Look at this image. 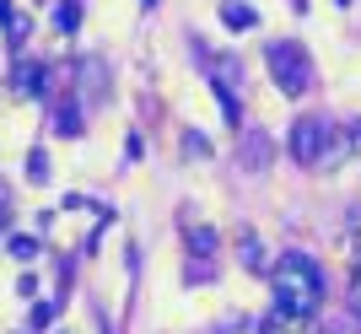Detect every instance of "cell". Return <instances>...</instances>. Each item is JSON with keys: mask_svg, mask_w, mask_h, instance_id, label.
I'll return each mask as SVG.
<instances>
[{"mask_svg": "<svg viewBox=\"0 0 361 334\" xmlns=\"http://www.w3.org/2000/svg\"><path fill=\"white\" fill-rule=\"evenodd\" d=\"M270 286L281 313H318V302H324V270L307 254H281L270 264Z\"/></svg>", "mask_w": 361, "mask_h": 334, "instance_id": "6da1fadb", "label": "cell"}, {"mask_svg": "<svg viewBox=\"0 0 361 334\" xmlns=\"http://www.w3.org/2000/svg\"><path fill=\"white\" fill-rule=\"evenodd\" d=\"M286 151L297 156L302 167H334L340 156L350 151V135H340L329 119H318V113H307V119H297L291 124V135H286Z\"/></svg>", "mask_w": 361, "mask_h": 334, "instance_id": "7a4b0ae2", "label": "cell"}, {"mask_svg": "<svg viewBox=\"0 0 361 334\" xmlns=\"http://www.w3.org/2000/svg\"><path fill=\"white\" fill-rule=\"evenodd\" d=\"M270 76H275V87H286L291 97H302V92L313 87V65H307V49L302 44H270Z\"/></svg>", "mask_w": 361, "mask_h": 334, "instance_id": "3957f363", "label": "cell"}, {"mask_svg": "<svg viewBox=\"0 0 361 334\" xmlns=\"http://www.w3.org/2000/svg\"><path fill=\"white\" fill-rule=\"evenodd\" d=\"M200 65H205V76H211L216 97H221L226 119H238V97H243V65L221 49H200Z\"/></svg>", "mask_w": 361, "mask_h": 334, "instance_id": "277c9868", "label": "cell"}, {"mask_svg": "<svg viewBox=\"0 0 361 334\" xmlns=\"http://www.w3.org/2000/svg\"><path fill=\"white\" fill-rule=\"evenodd\" d=\"M259 334H318L313 313H270L259 323Z\"/></svg>", "mask_w": 361, "mask_h": 334, "instance_id": "5b68a950", "label": "cell"}, {"mask_svg": "<svg viewBox=\"0 0 361 334\" xmlns=\"http://www.w3.org/2000/svg\"><path fill=\"white\" fill-rule=\"evenodd\" d=\"M238 162L248 167V173H264V167H270V135H243V146H238Z\"/></svg>", "mask_w": 361, "mask_h": 334, "instance_id": "8992f818", "label": "cell"}, {"mask_svg": "<svg viewBox=\"0 0 361 334\" xmlns=\"http://www.w3.org/2000/svg\"><path fill=\"white\" fill-rule=\"evenodd\" d=\"M221 22H226V27H243V32H248V27L259 22V11L248 6V0H226V6H221Z\"/></svg>", "mask_w": 361, "mask_h": 334, "instance_id": "52a82bcc", "label": "cell"}, {"mask_svg": "<svg viewBox=\"0 0 361 334\" xmlns=\"http://www.w3.org/2000/svg\"><path fill=\"white\" fill-rule=\"evenodd\" d=\"M189 248H195V254H216V232L211 227H189Z\"/></svg>", "mask_w": 361, "mask_h": 334, "instance_id": "ba28073f", "label": "cell"}, {"mask_svg": "<svg viewBox=\"0 0 361 334\" xmlns=\"http://www.w3.org/2000/svg\"><path fill=\"white\" fill-rule=\"evenodd\" d=\"M16 87L22 92H44V70H38V65H22V70H16Z\"/></svg>", "mask_w": 361, "mask_h": 334, "instance_id": "9c48e42d", "label": "cell"}, {"mask_svg": "<svg viewBox=\"0 0 361 334\" xmlns=\"http://www.w3.org/2000/svg\"><path fill=\"white\" fill-rule=\"evenodd\" d=\"M75 22H81V0H65V6H60V27L75 32Z\"/></svg>", "mask_w": 361, "mask_h": 334, "instance_id": "30bf717a", "label": "cell"}, {"mask_svg": "<svg viewBox=\"0 0 361 334\" xmlns=\"http://www.w3.org/2000/svg\"><path fill=\"white\" fill-rule=\"evenodd\" d=\"M216 334H259V323H248V318H232V323H221Z\"/></svg>", "mask_w": 361, "mask_h": 334, "instance_id": "8fae6325", "label": "cell"}, {"mask_svg": "<svg viewBox=\"0 0 361 334\" xmlns=\"http://www.w3.org/2000/svg\"><path fill=\"white\" fill-rule=\"evenodd\" d=\"M243 259H248V264H264V248H259V237H243Z\"/></svg>", "mask_w": 361, "mask_h": 334, "instance_id": "7c38bea8", "label": "cell"}, {"mask_svg": "<svg viewBox=\"0 0 361 334\" xmlns=\"http://www.w3.org/2000/svg\"><path fill=\"white\" fill-rule=\"evenodd\" d=\"M11 254L16 259H32V254H38V243H32V237H11Z\"/></svg>", "mask_w": 361, "mask_h": 334, "instance_id": "4fadbf2b", "label": "cell"}, {"mask_svg": "<svg viewBox=\"0 0 361 334\" xmlns=\"http://www.w3.org/2000/svg\"><path fill=\"white\" fill-rule=\"evenodd\" d=\"M350 307H356V318H361V264H356V275H350Z\"/></svg>", "mask_w": 361, "mask_h": 334, "instance_id": "5bb4252c", "label": "cell"}, {"mask_svg": "<svg viewBox=\"0 0 361 334\" xmlns=\"http://www.w3.org/2000/svg\"><path fill=\"white\" fill-rule=\"evenodd\" d=\"M49 318H54V307H49V302H38V307H32V329H44Z\"/></svg>", "mask_w": 361, "mask_h": 334, "instance_id": "9a60e30c", "label": "cell"}, {"mask_svg": "<svg viewBox=\"0 0 361 334\" xmlns=\"http://www.w3.org/2000/svg\"><path fill=\"white\" fill-rule=\"evenodd\" d=\"M183 140H189V146H183V151H189V156H195V151H200V156L211 151V146H205V135H195V130H189V135H183Z\"/></svg>", "mask_w": 361, "mask_h": 334, "instance_id": "2e32d148", "label": "cell"}, {"mask_svg": "<svg viewBox=\"0 0 361 334\" xmlns=\"http://www.w3.org/2000/svg\"><path fill=\"white\" fill-rule=\"evenodd\" d=\"M350 151H356V156H361V119H356V124H350Z\"/></svg>", "mask_w": 361, "mask_h": 334, "instance_id": "e0dca14e", "label": "cell"}, {"mask_svg": "<svg viewBox=\"0 0 361 334\" xmlns=\"http://www.w3.org/2000/svg\"><path fill=\"white\" fill-rule=\"evenodd\" d=\"M0 227H6V205H0Z\"/></svg>", "mask_w": 361, "mask_h": 334, "instance_id": "ac0fdd59", "label": "cell"}, {"mask_svg": "<svg viewBox=\"0 0 361 334\" xmlns=\"http://www.w3.org/2000/svg\"><path fill=\"white\" fill-rule=\"evenodd\" d=\"M146 6H151V0H146Z\"/></svg>", "mask_w": 361, "mask_h": 334, "instance_id": "d6986e66", "label": "cell"}]
</instances>
